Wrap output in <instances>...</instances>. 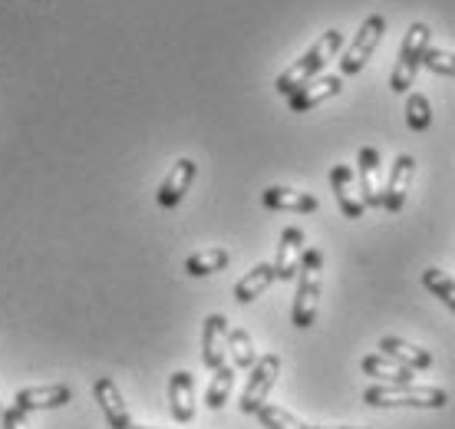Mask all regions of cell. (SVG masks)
Instances as JSON below:
<instances>
[{"label":"cell","instance_id":"obj_18","mask_svg":"<svg viewBox=\"0 0 455 429\" xmlns=\"http://www.w3.org/2000/svg\"><path fill=\"white\" fill-rule=\"evenodd\" d=\"M169 407L182 426L195 419V376L188 370H175L169 376Z\"/></svg>","mask_w":455,"mask_h":429},{"label":"cell","instance_id":"obj_9","mask_svg":"<svg viewBox=\"0 0 455 429\" xmlns=\"http://www.w3.org/2000/svg\"><path fill=\"white\" fill-rule=\"evenodd\" d=\"M412 179H416V158L399 152L396 162H393V169H389L387 189H383V208H387V212H393V214L403 212V205L410 198Z\"/></svg>","mask_w":455,"mask_h":429},{"label":"cell","instance_id":"obj_20","mask_svg":"<svg viewBox=\"0 0 455 429\" xmlns=\"http://www.w3.org/2000/svg\"><path fill=\"white\" fill-rule=\"evenodd\" d=\"M277 281V274H274V264L271 261H261V264H254L238 284H235V301L238 304H251L254 297H261L271 284Z\"/></svg>","mask_w":455,"mask_h":429},{"label":"cell","instance_id":"obj_17","mask_svg":"<svg viewBox=\"0 0 455 429\" xmlns=\"http://www.w3.org/2000/svg\"><path fill=\"white\" fill-rule=\"evenodd\" d=\"M261 202H264V208H271V212L310 214L320 208V202L310 192H297V189H287V185H271V189H264Z\"/></svg>","mask_w":455,"mask_h":429},{"label":"cell","instance_id":"obj_12","mask_svg":"<svg viewBox=\"0 0 455 429\" xmlns=\"http://www.w3.org/2000/svg\"><path fill=\"white\" fill-rule=\"evenodd\" d=\"M340 93H343L340 73H333V77H317V79H310L307 86H300L294 96H287V106H291V113H310L314 106L333 100V96H340Z\"/></svg>","mask_w":455,"mask_h":429},{"label":"cell","instance_id":"obj_5","mask_svg":"<svg viewBox=\"0 0 455 429\" xmlns=\"http://www.w3.org/2000/svg\"><path fill=\"white\" fill-rule=\"evenodd\" d=\"M383 34H387V17H383V13H370V17L360 23V30H356V36L350 40V46L343 50L340 77H356V73L373 60Z\"/></svg>","mask_w":455,"mask_h":429},{"label":"cell","instance_id":"obj_1","mask_svg":"<svg viewBox=\"0 0 455 429\" xmlns=\"http://www.w3.org/2000/svg\"><path fill=\"white\" fill-rule=\"evenodd\" d=\"M340 50H343V34L340 30H327L304 57L297 60V63H291L281 77L274 79V90L281 93V96H294L300 86H307L310 79H317L320 73H323V67H327Z\"/></svg>","mask_w":455,"mask_h":429},{"label":"cell","instance_id":"obj_24","mask_svg":"<svg viewBox=\"0 0 455 429\" xmlns=\"http://www.w3.org/2000/svg\"><path fill=\"white\" fill-rule=\"evenodd\" d=\"M422 287L429 294H435V297L455 314V281L449 274L439 271V268H426V271H422Z\"/></svg>","mask_w":455,"mask_h":429},{"label":"cell","instance_id":"obj_14","mask_svg":"<svg viewBox=\"0 0 455 429\" xmlns=\"http://www.w3.org/2000/svg\"><path fill=\"white\" fill-rule=\"evenodd\" d=\"M360 169V198L366 208H383V189H379V149L363 146L356 156Z\"/></svg>","mask_w":455,"mask_h":429},{"label":"cell","instance_id":"obj_11","mask_svg":"<svg viewBox=\"0 0 455 429\" xmlns=\"http://www.w3.org/2000/svg\"><path fill=\"white\" fill-rule=\"evenodd\" d=\"M202 363L215 373L228 363V317L208 314L202 328Z\"/></svg>","mask_w":455,"mask_h":429},{"label":"cell","instance_id":"obj_23","mask_svg":"<svg viewBox=\"0 0 455 429\" xmlns=\"http://www.w3.org/2000/svg\"><path fill=\"white\" fill-rule=\"evenodd\" d=\"M406 125H410L412 133H426L429 125H433V106H429V96H422V93H410L406 96Z\"/></svg>","mask_w":455,"mask_h":429},{"label":"cell","instance_id":"obj_6","mask_svg":"<svg viewBox=\"0 0 455 429\" xmlns=\"http://www.w3.org/2000/svg\"><path fill=\"white\" fill-rule=\"evenodd\" d=\"M277 376H281V357H277V353H264V357H258V363L251 367L248 384H244V390H241V400H238L241 413L254 417V413L267 403V396H271Z\"/></svg>","mask_w":455,"mask_h":429},{"label":"cell","instance_id":"obj_13","mask_svg":"<svg viewBox=\"0 0 455 429\" xmlns=\"http://www.w3.org/2000/svg\"><path fill=\"white\" fill-rule=\"evenodd\" d=\"M73 403V390L67 384H50V386H23L13 396V407H20L23 413H34V409H60Z\"/></svg>","mask_w":455,"mask_h":429},{"label":"cell","instance_id":"obj_7","mask_svg":"<svg viewBox=\"0 0 455 429\" xmlns=\"http://www.w3.org/2000/svg\"><path fill=\"white\" fill-rule=\"evenodd\" d=\"M195 175H198V166H195V158H179L175 166L169 169V175L162 179L159 192H156V202L162 205V208H179L182 205V198L188 195V189H192Z\"/></svg>","mask_w":455,"mask_h":429},{"label":"cell","instance_id":"obj_2","mask_svg":"<svg viewBox=\"0 0 455 429\" xmlns=\"http://www.w3.org/2000/svg\"><path fill=\"white\" fill-rule=\"evenodd\" d=\"M320 294H323V251L304 248L300 271H297L294 307H291V324H294L297 330L314 328L317 307H320Z\"/></svg>","mask_w":455,"mask_h":429},{"label":"cell","instance_id":"obj_22","mask_svg":"<svg viewBox=\"0 0 455 429\" xmlns=\"http://www.w3.org/2000/svg\"><path fill=\"white\" fill-rule=\"evenodd\" d=\"M228 357L235 370H251L258 363V351H254V340L244 328H228Z\"/></svg>","mask_w":455,"mask_h":429},{"label":"cell","instance_id":"obj_28","mask_svg":"<svg viewBox=\"0 0 455 429\" xmlns=\"http://www.w3.org/2000/svg\"><path fill=\"white\" fill-rule=\"evenodd\" d=\"M0 423H4V429H30L27 426V413H23L20 407L4 409V413H0Z\"/></svg>","mask_w":455,"mask_h":429},{"label":"cell","instance_id":"obj_19","mask_svg":"<svg viewBox=\"0 0 455 429\" xmlns=\"http://www.w3.org/2000/svg\"><path fill=\"white\" fill-rule=\"evenodd\" d=\"M379 353H387V357H393V360L410 367V370H429L433 367V353L403 337H383L379 340Z\"/></svg>","mask_w":455,"mask_h":429},{"label":"cell","instance_id":"obj_10","mask_svg":"<svg viewBox=\"0 0 455 429\" xmlns=\"http://www.w3.org/2000/svg\"><path fill=\"white\" fill-rule=\"evenodd\" d=\"M92 396H96V403L103 409L106 426L109 429L132 426V417H129V407H125V400H123V390L116 386L113 376H100V380L92 384Z\"/></svg>","mask_w":455,"mask_h":429},{"label":"cell","instance_id":"obj_8","mask_svg":"<svg viewBox=\"0 0 455 429\" xmlns=\"http://www.w3.org/2000/svg\"><path fill=\"white\" fill-rule=\"evenodd\" d=\"M304 231L297 225L284 228L281 231V241H277V255H274V274L277 281H297V271H300V258H304Z\"/></svg>","mask_w":455,"mask_h":429},{"label":"cell","instance_id":"obj_30","mask_svg":"<svg viewBox=\"0 0 455 429\" xmlns=\"http://www.w3.org/2000/svg\"><path fill=\"white\" fill-rule=\"evenodd\" d=\"M129 429H156V426H129Z\"/></svg>","mask_w":455,"mask_h":429},{"label":"cell","instance_id":"obj_25","mask_svg":"<svg viewBox=\"0 0 455 429\" xmlns=\"http://www.w3.org/2000/svg\"><path fill=\"white\" fill-rule=\"evenodd\" d=\"M231 386H235V367H231V363H225L221 370H215L212 384H208V393H205L208 409H221V407H225L228 396H231Z\"/></svg>","mask_w":455,"mask_h":429},{"label":"cell","instance_id":"obj_27","mask_svg":"<svg viewBox=\"0 0 455 429\" xmlns=\"http://www.w3.org/2000/svg\"><path fill=\"white\" fill-rule=\"evenodd\" d=\"M422 63L433 69V73H443V77H455V53L449 50H439V46H429Z\"/></svg>","mask_w":455,"mask_h":429},{"label":"cell","instance_id":"obj_31","mask_svg":"<svg viewBox=\"0 0 455 429\" xmlns=\"http://www.w3.org/2000/svg\"><path fill=\"white\" fill-rule=\"evenodd\" d=\"M0 413H4V407H0Z\"/></svg>","mask_w":455,"mask_h":429},{"label":"cell","instance_id":"obj_15","mask_svg":"<svg viewBox=\"0 0 455 429\" xmlns=\"http://www.w3.org/2000/svg\"><path fill=\"white\" fill-rule=\"evenodd\" d=\"M356 179H353V169L350 166H343V162H337L331 169V189H333V198H337V205H340V212L350 218V222H356V218H363L366 205L363 198L356 195Z\"/></svg>","mask_w":455,"mask_h":429},{"label":"cell","instance_id":"obj_16","mask_svg":"<svg viewBox=\"0 0 455 429\" xmlns=\"http://www.w3.org/2000/svg\"><path fill=\"white\" fill-rule=\"evenodd\" d=\"M360 370L366 373V376H373L376 384H389V386H406L412 384V376H416V370H410V367H403V363H396L393 357H387V353H366L363 360H360Z\"/></svg>","mask_w":455,"mask_h":429},{"label":"cell","instance_id":"obj_29","mask_svg":"<svg viewBox=\"0 0 455 429\" xmlns=\"http://www.w3.org/2000/svg\"><path fill=\"white\" fill-rule=\"evenodd\" d=\"M310 429H366V426H310Z\"/></svg>","mask_w":455,"mask_h":429},{"label":"cell","instance_id":"obj_4","mask_svg":"<svg viewBox=\"0 0 455 429\" xmlns=\"http://www.w3.org/2000/svg\"><path fill=\"white\" fill-rule=\"evenodd\" d=\"M433 46V30H429V23H410V30L403 36V46H399L396 53V67H393V77H389V90L393 93H403L410 90L412 83H416V73L422 67V57H426V50Z\"/></svg>","mask_w":455,"mask_h":429},{"label":"cell","instance_id":"obj_3","mask_svg":"<svg viewBox=\"0 0 455 429\" xmlns=\"http://www.w3.org/2000/svg\"><path fill=\"white\" fill-rule=\"evenodd\" d=\"M366 407L376 409H393V407H410V409H443L449 407V393L443 386H389V384H376L363 393Z\"/></svg>","mask_w":455,"mask_h":429},{"label":"cell","instance_id":"obj_21","mask_svg":"<svg viewBox=\"0 0 455 429\" xmlns=\"http://www.w3.org/2000/svg\"><path fill=\"white\" fill-rule=\"evenodd\" d=\"M228 261H231V255L225 248H202L185 258V274L188 278H208V274L225 271Z\"/></svg>","mask_w":455,"mask_h":429},{"label":"cell","instance_id":"obj_26","mask_svg":"<svg viewBox=\"0 0 455 429\" xmlns=\"http://www.w3.org/2000/svg\"><path fill=\"white\" fill-rule=\"evenodd\" d=\"M254 417L261 419V426L264 429H310L307 423L300 417H294L291 409H284V407H274V403H264Z\"/></svg>","mask_w":455,"mask_h":429}]
</instances>
